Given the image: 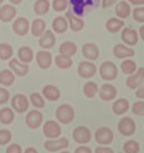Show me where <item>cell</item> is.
Masks as SVG:
<instances>
[{
	"instance_id": "6da1fadb",
	"label": "cell",
	"mask_w": 144,
	"mask_h": 153,
	"mask_svg": "<svg viewBox=\"0 0 144 153\" xmlns=\"http://www.w3.org/2000/svg\"><path fill=\"white\" fill-rule=\"evenodd\" d=\"M56 119L63 124L72 123L75 119V111L69 104H62L56 110Z\"/></svg>"
},
{
	"instance_id": "7a4b0ae2",
	"label": "cell",
	"mask_w": 144,
	"mask_h": 153,
	"mask_svg": "<svg viewBox=\"0 0 144 153\" xmlns=\"http://www.w3.org/2000/svg\"><path fill=\"white\" fill-rule=\"evenodd\" d=\"M119 71L113 62H104L99 66V75L104 81H114L117 77Z\"/></svg>"
},
{
	"instance_id": "3957f363",
	"label": "cell",
	"mask_w": 144,
	"mask_h": 153,
	"mask_svg": "<svg viewBox=\"0 0 144 153\" xmlns=\"http://www.w3.org/2000/svg\"><path fill=\"white\" fill-rule=\"evenodd\" d=\"M42 132H44V135L46 137L50 139V140H55V139H58L62 134V128L57 122L49 120L44 124Z\"/></svg>"
},
{
	"instance_id": "277c9868",
	"label": "cell",
	"mask_w": 144,
	"mask_h": 153,
	"mask_svg": "<svg viewBox=\"0 0 144 153\" xmlns=\"http://www.w3.org/2000/svg\"><path fill=\"white\" fill-rule=\"evenodd\" d=\"M114 134L113 131L107 126H102L95 132V141L101 145H108L113 142Z\"/></svg>"
},
{
	"instance_id": "5b68a950",
	"label": "cell",
	"mask_w": 144,
	"mask_h": 153,
	"mask_svg": "<svg viewBox=\"0 0 144 153\" xmlns=\"http://www.w3.org/2000/svg\"><path fill=\"white\" fill-rule=\"evenodd\" d=\"M11 107L17 113H25L29 107V98L25 94H17L11 98Z\"/></svg>"
},
{
	"instance_id": "8992f818",
	"label": "cell",
	"mask_w": 144,
	"mask_h": 153,
	"mask_svg": "<svg viewBox=\"0 0 144 153\" xmlns=\"http://www.w3.org/2000/svg\"><path fill=\"white\" fill-rule=\"evenodd\" d=\"M117 128L119 132L124 136H131L134 134L136 130V125L134 120L131 117H123L120 120L119 124H117Z\"/></svg>"
},
{
	"instance_id": "52a82bcc",
	"label": "cell",
	"mask_w": 144,
	"mask_h": 153,
	"mask_svg": "<svg viewBox=\"0 0 144 153\" xmlns=\"http://www.w3.org/2000/svg\"><path fill=\"white\" fill-rule=\"evenodd\" d=\"M96 72H97L96 65L93 64L89 60L81 62L78 64V67H77V73L82 78H91L96 74Z\"/></svg>"
},
{
	"instance_id": "ba28073f",
	"label": "cell",
	"mask_w": 144,
	"mask_h": 153,
	"mask_svg": "<svg viewBox=\"0 0 144 153\" xmlns=\"http://www.w3.org/2000/svg\"><path fill=\"white\" fill-rule=\"evenodd\" d=\"M73 139L78 144H86L92 139V134L88 128L86 126H77L73 131Z\"/></svg>"
},
{
	"instance_id": "9c48e42d",
	"label": "cell",
	"mask_w": 144,
	"mask_h": 153,
	"mask_svg": "<svg viewBox=\"0 0 144 153\" xmlns=\"http://www.w3.org/2000/svg\"><path fill=\"white\" fill-rule=\"evenodd\" d=\"M69 145V141L67 137H60L55 140H48L44 143V148L49 152H57L63 149H66Z\"/></svg>"
},
{
	"instance_id": "30bf717a",
	"label": "cell",
	"mask_w": 144,
	"mask_h": 153,
	"mask_svg": "<svg viewBox=\"0 0 144 153\" xmlns=\"http://www.w3.org/2000/svg\"><path fill=\"white\" fill-rule=\"evenodd\" d=\"M26 124L30 128H38L42 126V112L38 110H31L29 111L26 115Z\"/></svg>"
},
{
	"instance_id": "8fae6325",
	"label": "cell",
	"mask_w": 144,
	"mask_h": 153,
	"mask_svg": "<svg viewBox=\"0 0 144 153\" xmlns=\"http://www.w3.org/2000/svg\"><path fill=\"white\" fill-rule=\"evenodd\" d=\"M29 29L30 25L27 18L18 17L17 19H15V22L13 24V30L16 35H18V36H25V35L28 34Z\"/></svg>"
},
{
	"instance_id": "7c38bea8",
	"label": "cell",
	"mask_w": 144,
	"mask_h": 153,
	"mask_svg": "<svg viewBox=\"0 0 144 153\" xmlns=\"http://www.w3.org/2000/svg\"><path fill=\"white\" fill-rule=\"evenodd\" d=\"M144 81V67H140L136 69L134 74H132L127 77L126 79V86L131 89H135L143 83Z\"/></svg>"
},
{
	"instance_id": "4fadbf2b",
	"label": "cell",
	"mask_w": 144,
	"mask_h": 153,
	"mask_svg": "<svg viewBox=\"0 0 144 153\" xmlns=\"http://www.w3.org/2000/svg\"><path fill=\"white\" fill-rule=\"evenodd\" d=\"M9 68L10 71L17 75V76H26L28 72H29V66L28 64H24L18 60V58H13V59L9 60Z\"/></svg>"
},
{
	"instance_id": "5bb4252c",
	"label": "cell",
	"mask_w": 144,
	"mask_h": 153,
	"mask_svg": "<svg viewBox=\"0 0 144 153\" xmlns=\"http://www.w3.org/2000/svg\"><path fill=\"white\" fill-rule=\"evenodd\" d=\"M98 95L99 97L102 98L103 101H112V100H115L116 98V95H117V89L113 84H104L102 85V87L98 89Z\"/></svg>"
},
{
	"instance_id": "9a60e30c",
	"label": "cell",
	"mask_w": 144,
	"mask_h": 153,
	"mask_svg": "<svg viewBox=\"0 0 144 153\" xmlns=\"http://www.w3.org/2000/svg\"><path fill=\"white\" fill-rule=\"evenodd\" d=\"M82 53L86 59L96 60L99 57V49L93 43H86L82 47Z\"/></svg>"
},
{
	"instance_id": "2e32d148",
	"label": "cell",
	"mask_w": 144,
	"mask_h": 153,
	"mask_svg": "<svg viewBox=\"0 0 144 153\" xmlns=\"http://www.w3.org/2000/svg\"><path fill=\"white\" fill-rule=\"evenodd\" d=\"M113 54L116 58H128L135 55V51L131 47H127L123 44H116L113 47Z\"/></svg>"
},
{
	"instance_id": "e0dca14e",
	"label": "cell",
	"mask_w": 144,
	"mask_h": 153,
	"mask_svg": "<svg viewBox=\"0 0 144 153\" xmlns=\"http://www.w3.org/2000/svg\"><path fill=\"white\" fill-rule=\"evenodd\" d=\"M36 62L42 69H47L50 67L51 63H53V56L49 51H39L36 54Z\"/></svg>"
},
{
	"instance_id": "ac0fdd59",
	"label": "cell",
	"mask_w": 144,
	"mask_h": 153,
	"mask_svg": "<svg viewBox=\"0 0 144 153\" xmlns=\"http://www.w3.org/2000/svg\"><path fill=\"white\" fill-rule=\"evenodd\" d=\"M39 46L44 49H49L51 47H54L56 44V36L50 29H47L42 37H39Z\"/></svg>"
},
{
	"instance_id": "d6986e66",
	"label": "cell",
	"mask_w": 144,
	"mask_h": 153,
	"mask_svg": "<svg viewBox=\"0 0 144 153\" xmlns=\"http://www.w3.org/2000/svg\"><path fill=\"white\" fill-rule=\"evenodd\" d=\"M17 10L11 4H4L0 8V20L2 22H9L16 17Z\"/></svg>"
},
{
	"instance_id": "ffe728a7",
	"label": "cell",
	"mask_w": 144,
	"mask_h": 153,
	"mask_svg": "<svg viewBox=\"0 0 144 153\" xmlns=\"http://www.w3.org/2000/svg\"><path fill=\"white\" fill-rule=\"evenodd\" d=\"M121 38H122V40H123L126 45H128V46H134L135 44H137L139 36H137V33H136L134 29L124 28V29L122 30Z\"/></svg>"
},
{
	"instance_id": "44dd1931",
	"label": "cell",
	"mask_w": 144,
	"mask_h": 153,
	"mask_svg": "<svg viewBox=\"0 0 144 153\" xmlns=\"http://www.w3.org/2000/svg\"><path fill=\"white\" fill-rule=\"evenodd\" d=\"M66 19H67L69 27L73 31H81L84 28V20L81 19L79 17L75 16L72 11H67L66 13Z\"/></svg>"
},
{
	"instance_id": "7402d4cb",
	"label": "cell",
	"mask_w": 144,
	"mask_h": 153,
	"mask_svg": "<svg viewBox=\"0 0 144 153\" xmlns=\"http://www.w3.org/2000/svg\"><path fill=\"white\" fill-rule=\"evenodd\" d=\"M42 95L48 101L56 102L60 97V91L55 85H46L44 86V88H42Z\"/></svg>"
},
{
	"instance_id": "603a6c76",
	"label": "cell",
	"mask_w": 144,
	"mask_h": 153,
	"mask_svg": "<svg viewBox=\"0 0 144 153\" xmlns=\"http://www.w3.org/2000/svg\"><path fill=\"white\" fill-rule=\"evenodd\" d=\"M18 59L24 64H29L34 59V51L28 46H21L18 49Z\"/></svg>"
},
{
	"instance_id": "cb8c5ba5",
	"label": "cell",
	"mask_w": 144,
	"mask_h": 153,
	"mask_svg": "<svg viewBox=\"0 0 144 153\" xmlns=\"http://www.w3.org/2000/svg\"><path fill=\"white\" fill-rule=\"evenodd\" d=\"M130 108V103L126 98H120L116 100L113 105H112V110L114 112V114L116 115H122L124 113H126Z\"/></svg>"
},
{
	"instance_id": "d4e9b609",
	"label": "cell",
	"mask_w": 144,
	"mask_h": 153,
	"mask_svg": "<svg viewBox=\"0 0 144 153\" xmlns=\"http://www.w3.org/2000/svg\"><path fill=\"white\" fill-rule=\"evenodd\" d=\"M51 26H53V29H54L55 33H57V34H64L68 29V22L66 18L58 16V17H56L54 19Z\"/></svg>"
},
{
	"instance_id": "484cf974",
	"label": "cell",
	"mask_w": 144,
	"mask_h": 153,
	"mask_svg": "<svg viewBox=\"0 0 144 153\" xmlns=\"http://www.w3.org/2000/svg\"><path fill=\"white\" fill-rule=\"evenodd\" d=\"M45 28H46V22L42 19H35L30 26V30L34 37H42V34L45 33Z\"/></svg>"
},
{
	"instance_id": "4316f807",
	"label": "cell",
	"mask_w": 144,
	"mask_h": 153,
	"mask_svg": "<svg viewBox=\"0 0 144 153\" xmlns=\"http://www.w3.org/2000/svg\"><path fill=\"white\" fill-rule=\"evenodd\" d=\"M115 13L116 16L121 19H125L130 16L131 13V6L127 4L126 1H120L119 4H116L115 8Z\"/></svg>"
},
{
	"instance_id": "83f0119b",
	"label": "cell",
	"mask_w": 144,
	"mask_h": 153,
	"mask_svg": "<svg viewBox=\"0 0 144 153\" xmlns=\"http://www.w3.org/2000/svg\"><path fill=\"white\" fill-rule=\"evenodd\" d=\"M76 51H77V46L76 44L73 43V42H64L59 46L60 55L72 57V56H74L76 54Z\"/></svg>"
},
{
	"instance_id": "f1b7e54d",
	"label": "cell",
	"mask_w": 144,
	"mask_h": 153,
	"mask_svg": "<svg viewBox=\"0 0 144 153\" xmlns=\"http://www.w3.org/2000/svg\"><path fill=\"white\" fill-rule=\"evenodd\" d=\"M106 29L108 30L112 34H115L124 27V22L122 19H117V18H110L105 24Z\"/></svg>"
},
{
	"instance_id": "f546056e",
	"label": "cell",
	"mask_w": 144,
	"mask_h": 153,
	"mask_svg": "<svg viewBox=\"0 0 144 153\" xmlns=\"http://www.w3.org/2000/svg\"><path fill=\"white\" fill-rule=\"evenodd\" d=\"M15 120V113H13V108L9 107H4L0 110V123L8 125V124L13 123Z\"/></svg>"
},
{
	"instance_id": "4dcf8cb0",
	"label": "cell",
	"mask_w": 144,
	"mask_h": 153,
	"mask_svg": "<svg viewBox=\"0 0 144 153\" xmlns=\"http://www.w3.org/2000/svg\"><path fill=\"white\" fill-rule=\"evenodd\" d=\"M50 4L48 0H36L34 4V11L38 16H44L49 11Z\"/></svg>"
},
{
	"instance_id": "1f68e13d",
	"label": "cell",
	"mask_w": 144,
	"mask_h": 153,
	"mask_svg": "<svg viewBox=\"0 0 144 153\" xmlns=\"http://www.w3.org/2000/svg\"><path fill=\"white\" fill-rule=\"evenodd\" d=\"M15 74L10 69H4L0 72V84L4 86H11L15 82Z\"/></svg>"
},
{
	"instance_id": "d6a6232c",
	"label": "cell",
	"mask_w": 144,
	"mask_h": 153,
	"mask_svg": "<svg viewBox=\"0 0 144 153\" xmlns=\"http://www.w3.org/2000/svg\"><path fill=\"white\" fill-rule=\"evenodd\" d=\"M55 64L60 69H68V68L72 67L73 65L72 57H68V56L64 55H57L55 57Z\"/></svg>"
},
{
	"instance_id": "836d02e7",
	"label": "cell",
	"mask_w": 144,
	"mask_h": 153,
	"mask_svg": "<svg viewBox=\"0 0 144 153\" xmlns=\"http://www.w3.org/2000/svg\"><path fill=\"white\" fill-rule=\"evenodd\" d=\"M83 92L87 98H93L98 93V85L95 82H87L83 87Z\"/></svg>"
},
{
	"instance_id": "e575fe53",
	"label": "cell",
	"mask_w": 144,
	"mask_h": 153,
	"mask_svg": "<svg viewBox=\"0 0 144 153\" xmlns=\"http://www.w3.org/2000/svg\"><path fill=\"white\" fill-rule=\"evenodd\" d=\"M13 55V49L7 43L0 44V60H8Z\"/></svg>"
},
{
	"instance_id": "d590c367",
	"label": "cell",
	"mask_w": 144,
	"mask_h": 153,
	"mask_svg": "<svg viewBox=\"0 0 144 153\" xmlns=\"http://www.w3.org/2000/svg\"><path fill=\"white\" fill-rule=\"evenodd\" d=\"M121 69H122V72L124 74H126V75H132V74H134L136 72V63L134 60L132 59H125L124 62H122V64H121Z\"/></svg>"
},
{
	"instance_id": "8d00e7d4",
	"label": "cell",
	"mask_w": 144,
	"mask_h": 153,
	"mask_svg": "<svg viewBox=\"0 0 144 153\" xmlns=\"http://www.w3.org/2000/svg\"><path fill=\"white\" fill-rule=\"evenodd\" d=\"M29 101L36 108H42L45 107V100L39 93H31L29 96Z\"/></svg>"
},
{
	"instance_id": "74e56055",
	"label": "cell",
	"mask_w": 144,
	"mask_h": 153,
	"mask_svg": "<svg viewBox=\"0 0 144 153\" xmlns=\"http://www.w3.org/2000/svg\"><path fill=\"white\" fill-rule=\"evenodd\" d=\"M123 151L124 153H139L140 152V144L136 141H127L123 145Z\"/></svg>"
},
{
	"instance_id": "f35d334b",
	"label": "cell",
	"mask_w": 144,
	"mask_h": 153,
	"mask_svg": "<svg viewBox=\"0 0 144 153\" xmlns=\"http://www.w3.org/2000/svg\"><path fill=\"white\" fill-rule=\"evenodd\" d=\"M13 139V134L9 130L2 128L0 130V145H7Z\"/></svg>"
},
{
	"instance_id": "ab89813d",
	"label": "cell",
	"mask_w": 144,
	"mask_h": 153,
	"mask_svg": "<svg viewBox=\"0 0 144 153\" xmlns=\"http://www.w3.org/2000/svg\"><path fill=\"white\" fill-rule=\"evenodd\" d=\"M132 112L133 114L144 116V101H136L132 105Z\"/></svg>"
},
{
	"instance_id": "60d3db41",
	"label": "cell",
	"mask_w": 144,
	"mask_h": 153,
	"mask_svg": "<svg viewBox=\"0 0 144 153\" xmlns=\"http://www.w3.org/2000/svg\"><path fill=\"white\" fill-rule=\"evenodd\" d=\"M133 18L137 22H144V7H139L133 10Z\"/></svg>"
},
{
	"instance_id": "b9f144b4",
	"label": "cell",
	"mask_w": 144,
	"mask_h": 153,
	"mask_svg": "<svg viewBox=\"0 0 144 153\" xmlns=\"http://www.w3.org/2000/svg\"><path fill=\"white\" fill-rule=\"evenodd\" d=\"M53 8L55 9L56 11H63L67 8V0H54Z\"/></svg>"
},
{
	"instance_id": "7bdbcfd3",
	"label": "cell",
	"mask_w": 144,
	"mask_h": 153,
	"mask_svg": "<svg viewBox=\"0 0 144 153\" xmlns=\"http://www.w3.org/2000/svg\"><path fill=\"white\" fill-rule=\"evenodd\" d=\"M9 98H10V94L8 91L4 87H0V105L6 104L9 101Z\"/></svg>"
},
{
	"instance_id": "ee69618b",
	"label": "cell",
	"mask_w": 144,
	"mask_h": 153,
	"mask_svg": "<svg viewBox=\"0 0 144 153\" xmlns=\"http://www.w3.org/2000/svg\"><path fill=\"white\" fill-rule=\"evenodd\" d=\"M6 153H22V149L19 144H10L6 150Z\"/></svg>"
},
{
	"instance_id": "f6af8a7d",
	"label": "cell",
	"mask_w": 144,
	"mask_h": 153,
	"mask_svg": "<svg viewBox=\"0 0 144 153\" xmlns=\"http://www.w3.org/2000/svg\"><path fill=\"white\" fill-rule=\"evenodd\" d=\"M95 153H114V151L111 149V148H108V146L101 145V146L96 148V150H95Z\"/></svg>"
},
{
	"instance_id": "bcb514c9",
	"label": "cell",
	"mask_w": 144,
	"mask_h": 153,
	"mask_svg": "<svg viewBox=\"0 0 144 153\" xmlns=\"http://www.w3.org/2000/svg\"><path fill=\"white\" fill-rule=\"evenodd\" d=\"M135 96L137 98L144 100V81H143V83L137 87V91L135 92Z\"/></svg>"
},
{
	"instance_id": "7dc6e473",
	"label": "cell",
	"mask_w": 144,
	"mask_h": 153,
	"mask_svg": "<svg viewBox=\"0 0 144 153\" xmlns=\"http://www.w3.org/2000/svg\"><path fill=\"white\" fill-rule=\"evenodd\" d=\"M74 153H92V150L89 149L88 146H86V145H81V146H78L75 150Z\"/></svg>"
},
{
	"instance_id": "c3c4849f",
	"label": "cell",
	"mask_w": 144,
	"mask_h": 153,
	"mask_svg": "<svg viewBox=\"0 0 144 153\" xmlns=\"http://www.w3.org/2000/svg\"><path fill=\"white\" fill-rule=\"evenodd\" d=\"M116 2V0H102V7L103 8H108L111 6Z\"/></svg>"
},
{
	"instance_id": "681fc988",
	"label": "cell",
	"mask_w": 144,
	"mask_h": 153,
	"mask_svg": "<svg viewBox=\"0 0 144 153\" xmlns=\"http://www.w3.org/2000/svg\"><path fill=\"white\" fill-rule=\"evenodd\" d=\"M132 4H144V0H128Z\"/></svg>"
},
{
	"instance_id": "f907efd6",
	"label": "cell",
	"mask_w": 144,
	"mask_h": 153,
	"mask_svg": "<svg viewBox=\"0 0 144 153\" xmlns=\"http://www.w3.org/2000/svg\"><path fill=\"white\" fill-rule=\"evenodd\" d=\"M24 153H38V151L36 149H34V148H27Z\"/></svg>"
},
{
	"instance_id": "816d5d0a",
	"label": "cell",
	"mask_w": 144,
	"mask_h": 153,
	"mask_svg": "<svg viewBox=\"0 0 144 153\" xmlns=\"http://www.w3.org/2000/svg\"><path fill=\"white\" fill-rule=\"evenodd\" d=\"M140 37L144 42V26H142V27L140 28Z\"/></svg>"
},
{
	"instance_id": "f5cc1de1",
	"label": "cell",
	"mask_w": 144,
	"mask_h": 153,
	"mask_svg": "<svg viewBox=\"0 0 144 153\" xmlns=\"http://www.w3.org/2000/svg\"><path fill=\"white\" fill-rule=\"evenodd\" d=\"M9 1H10V2H13V4H19L22 0H9Z\"/></svg>"
},
{
	"instance_id": "db71d44e",
	"label": "cell",
	"mask_w": 144,
	"mask_h": 153,
	"mask_svg": "<svg viewBox=\"0 0 144 153\" xmlns=\"http://www.w3.org/2000/svg\"><path fill=\"white\" fill-rule=\"evenodd\" d=\"M60 153H71V152H67V151H65V152H60Z\"/></svg>"
},
{
	"instance_id": "11a10c76",
	"label": "cell",
	"mask_w": 144,
	"mask_h": 153,
	"mask_svg": "<svg viewBox=\"0 0 144 153\" xmlns=\"http://www.w3.org/2000/svg\"><path fill=\"white\" fill-rule=\"evenodd\" d=\"M4 2V0H0V4H2Z\"/></svg>"
},
{
	"instance_id": "9f6ffc18",
	"label": "cell",
	"mask_w": 144,
	"mask_h": 153,
	"mask_svg": "<svg viewBox=\"0 0 144 153\" xmlns=\"http://www.w3.org/2000/svg\"><path fill=\"white\" fill-rule=\"evenodd\" d=\"M119 153H123V152H119Z\"/></svg>"
}]
</instances>
